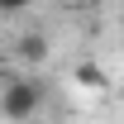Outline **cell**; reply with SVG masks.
I'll return each instance as SVG.
<instances>
[{
  "instance_id": "1",
  "label": "cell",
  "mask_w": 124,
  "mask_h": 124,
  "mask_svg": "<svg viewBox=\"0 0 124 124\" xmlns=\"http://www.w3.org/2000/svg\"><path fill=\"white\" fill-rule=\"evenodd\" d=\"M38 105H43V91H38L33 81L10 77L5 86H0V115H5V119L24 124V119H33V115H38Z\"/></svg>"
},
{
  "instance_id": "3",
  "label": "cell",
  "mask_w": 124,
  "mask_h": 124,
  "mask_svg": "<svg viewBox=\"0 0 124 124\" xmlns=\"http://www.w3.org/2000/svg\"><path fill=\"white\" fill-rule=\"evenodd\" d=\"M29 0H0V15H15V10H24Z\"/></svg>"
},
{
  "instance_id": "2",
  "label": "cell",
  "mask_w": 124,
  "mask_h": 124,
  "mask_svg": "<svg viewBox=\"0 0 124 124\" xmlns=\"http://www.w3.org/2000/svg\"><path fill=\"white\" fill-rule=\"evenodd\" d=\"M15 53H19L24 62H43V57H48V38H43V33H24V38L15 43Z\"/></svg>"
}]
</instances>
